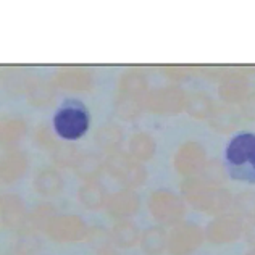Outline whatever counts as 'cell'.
<instances>
[{
	"label": "cell",
	"mask_w": 255,
	"mask_h": 255,
	"mask_svg": "<svg viewBox=\"0 0 255 255\" xmlns=\"http://www.w3.org/2000/svg\"><path fill=\"white\" fill-rule=\"evenodd\" d=\"M228 173L234 179L255 184V134L241 132L226 145Z\"/></svg>",
	"instance_id": "cell-1"
},
{
	"label": "cell",
	"mask_w": 255,
	"mask_h": 255,
	"mask_svg": "<svg viewBox=\"0 0 255 255\" xmlns=\"http://www.w3.org/2000/svg\"><path fill=\"white\" fill-rule=\"evenodd\" d=\"M181 189H183V194L187 202L192 204L200 212L210 215L223 213L233 202L228 191L218 189V187L213 186H207L200 179L189 178L186 183H183Z\"/></svg>",
	"instance_id": "cell-2"
},
{
	"label": "cell",
	"mask_w": 255,
	"mask_h": 255,
	"mask_svg": "<svg viewBox=\"0 0 255 255\" xmlns=\"http://www.w3.org/2000/svg\"><path fill=\"white\" fill-rule=\"evenodd\" d=\"M89 128V115L84 105L70 100L60 107L53 117V129L57 136L65 140H76L83 137Z\"/></svg>",
	"instance_id": "cell-3"
},
{
	"label": "cell",
	"mask_w": 255,
	"mask_h": 255,
	"mask_svg": "<svg viewBox=\"0 0 255 255\" xmlns=\"http://www.w3.org/2000/svg\"><path fill=\"white\" fill-rule=\"evenodd\" d=\"M186 97V92L178 86L158 87L147 92L144 107L155 115H178L184 110Z\"/></svg>",
	"instance_id": "cell-4"
},
{
	"label": "cell",
	"mask_w": 255,
	"mask_h": 255,
	"mask_svg": "<svg viewBox=\"0 0 255 255\" xmlns=\"http://www.w3.org/2000/svg\"><path fill=\"white\" fill-rule=\"evenodd\" d=\"M149 210L160 223L174 225L183 218L184 204L176 194L170 191H157L149 199Z\"/></svg>",
	"instance_id": "cell-5"
},
{
	"label": "cell",
	"mask_w": 255,
	"mask_h": 255,
	"mask_svg": "<svg viewBox=\"0 0 255 255\" xmlns=\"http://www.w3.org/2000/svg\"><path fill=\"white\" fill-rule=\"evenodd\" d=\"M204 233L194 223H179L168 236V251L171 255H191L202 244Z\"/></svg>",
	"instance_id": "cell-6"
},
{
	"label": "cell",
	"mask_w": 255,
	"mask_h": 255,
	"mask_svg": "<svg viewBox=\"0 0 255 255\" xmlns=\"http://www.w3.org/2000/svg\"><path fill=\"white\" fill-rule=\"evenodd\" d=\"M244 228L238 215H220L209 223L205 236L212 244H231L243 236Z\"/></svg>",
	"instance_id": "cell-7"
},
{
	"label": "cell",
	"mask_w": 255,
	"mask_h": 255,
	"mask_svg": "<svg viewBox=\"0 0 255 255\" xmlns=\"http://www.w3.org/2000/svg\"><path fill=\"white\" fill-rule=\"evenodd\" d=\"M107 170L129 187H137L145 181L144 166L136 163L125 153H113L107 160Z\"/></svg>",
	"instance_id": "cell-8"
},
{
	"label": "cell",
	"mask_w": 255,
	"mask_h": 255,
	"mask_svg": "<svg viewBox=\"0 0 255 255\" xmlns=\"http://www.w3.org/2000/svg\"><path fill=\"white\" fill-rule=\"evenodd\" d=\"M205 165V149L196 140H187L176 150L174 168L183 176H192Z\"/></svg>",
	"instance_id": "cell-9"
},
{
	"label": "cell",
	"mask_w": 255,
	"mask_h": 255,
	"mask_svg": "<svg viewBox=\"0 0 255 255\" xmlns=\"http://www.w3.org/2000/svg\"><path fill=\"white\" fill-rule=\"evenodd\" d=\"M49 233L57 241H79L84 236L86 226L76 217H62L49 225Z\"/></svg>",
	"instance_id": "cell-10"
},
{
	"label": "cell",
	"mask_w": 255,
	"mask_h": 255,
	"mask_svg": "<svg viewBox=\"0 0 255 255\" xmlns=\"http://www.w3.org/2000/svg\"><path fill=\"white\" fill-rule=\"evenodd\" d=\"M55 84L68 91H89L92 86L91 71L84 68H63L55 75Z\"/></svg>",
	"instance_id": "cell-11"
},
{
	"label": "cell",
	"mask_w": 255,
	"mask_h": 255,
	"mask_svg": "<svg viewBox=\"0 0 255 255\" xmlns=\"http://www.w3.org/2000/svg\"><path fill=\"white\" fill-rule=\"evenodd\" d=\"M249 83L247 79L241 75H233L228 76L226 79L220 83L218 87V96L228 105L241 104L243 100L249 96Z\"/></svg>",
	"instance_id": "cell-12"
},
{
	"label": "cell",
	"mask_w": 255,
	"mask_h": 255,
	"mask_svg": "<svg viewBox=\"0 0 255 255\" xmlns=\"http://www.w3.org/2000/svg\"><path fill=\"white\" fill-rule=\"evenodd\" d=\"M241 120H243V117H241L239 110L233 109L230 105V107H218V109H215L212 117L209 118V123L213 131L228 134L238 129Z\"/></svg>",
	"instance_id": "cell-13"
},
{
	"label": "cell",
	"mask_w": 255,
	"mask_h": 255,
	"mask_svg": "<svg viewBox=\"0 0 255 255\" xmlns=\"http://www.w3.org/2000/svg\"><path fill=\"white\" fill-rule=\"evenodd\" d=\"M118 96L145 99L147 96V79L139 70H129L120 79Z\"/></svg>",
	"instance_id": "cell-14"
},
{
	"label": "cell",
	"mask_w": 255,
	"mask_h": 255,
	"mask_svg": "<svg viewBox=\"0 0 255 255\" xmlns=\"http://www.w3.org/2000/svg\"><path fill=\"white\" fill-rule=\"evenodd\" d=\"M184 110L187 115L196 120H209L215 110L213 100L207 92H192L186 97Z\"/></svg>",
	"instance_id": "cell-15"
},
{
	"label": "cell",
	"mask_w": 255,
	"mask_h": 255,
	"mask_svg": "<svg viewBox=\"0 0 255 255\" xmlns=\"http://www.w3.org/2000/svg\"><path fill=\"white\" fill-rule=\"evenodd\" d=\"M140 247L149 255H160L168 247V236L166 231L160 226L147 228L140 238Z\"/></svg>",
	"instance_id": "cell-16"
},
{
	"label": "cell",
	"mask_w": 255,
	"mask_h": 255,
	"mask_svg": "<svg viewBox=\"0 0 255 255\" xmlns=\"http://www.w3.org/2000/svg\"><path fill=\"white\" fill-rule=\"evenodd\" d=\"M137 209H139V197L132 191L118 192L109 202V212L117 218L132 215Z\"/></svg>",
	"instance_id": "cell-17"
},
{
	"label": "cell",
	"mask_w": 255,
	"mask_h": 255,
	"mask_svg": "<svg viewBox=\"0 0 255 255\" xmlns=\"http://www.w3.org/2000/svg\"><path fill=\"white\" fill-rule=\"evenodd\" d=\"M155 150H157L155 139L147 132H136L129 140L131 155L137 160H142V162L150 160L155 155Z\"/></svg>",
	"instance_id": "cell-18"
},
{
	"label": "cell",
	"mask_w": 255,
	"mask_h": 255,
	"mask_svg": "<svg viewBox=\"0 0 255 255\" xmlns=\"http://www.w3.org/2000/svg\"><path fill=\"white\" fill-rule=\"evenodd\" d=\"M145 109L144 99L136 97H126V96H117L115 100V113L122 120H134L140 115V112Z\"/></svg>",
	"instance_id": "cell-19"
},
{
	"label": "cell",
	"mask_w": 255,
	"mask_h": 255,
	"mask_svg": "<svg viewBox=\"0 0 255 255\" xmlns=\"http://www.w3.org/2000/svg\"><path fill=\"white\" fill-rule=\"evenodd\" d=\"M53 96H55V87L44 81H32L26 87V97H28L29 104L36 107L50 104Z\"/></svg>",
	"instance_id": "cell-20"
},
{
	"label": "cell",
	"mask_w": 255,
	"mask_h": 255,
	"mask_svg": "<svg viewBox=\"0 0 255 255\" xmlns=\"http://www.w3.org/2000/svg\"><path fill=\"white\" fill-rule=\"evenodd\" d=\"M123 140V131L117 125H104L96 132V142L105 150H115Z\"/></svg>",
	"instance_id": "cell-21"
},
{
	"label": "cell",
	"mask_w": 255,
	"mask_h": 255,
	"mask_svg": "<svg viewBox=\"0 0 255 255\" xmlns=\"http://www.w3.org/2000/svg\"><path fill=\"white\" fill-rule=\"evenodd\" d=\"M113 241L120 247H132L139 241V230L129 221H123L113 228Z\"/></svg>",
	"instance_id": "cell-22"
},
{
	"label": "cell",
	"mask_w": 255,
	"mask_h": 255,
	"mask_svg": "<svg viewBox=\"0 0 255 255\" xmlns=\"http://www.w3.org/2000/svg\"><path fill=\"white\" fill-rule=\"evenodd\" d=\"M34 186L41 194L53 196V194H57L60 189H62V178H60V174L55 171L45 170L37 176Z\"/></svg>",
	"instance_id": "cell-23"
},
{
	"label": "cell",
	"mask_w": 255,
	"mask_h": 255,
	"mask_svg": "<svg viewBox=\"0 0 255 255\" xmlns=\"http://www.w3.org/2000/svg\"><path fill=\"white\" fill-rule=\"evenodd\" d=\"M200 174V181L205 183L207 186H213L217 187L226 179V170L225 166L220 162H209L202 166V170L199 171Z\"/></svg>",
	"instance_id": "cell-24"
},
{
	"label": "cell",
	"mask_w": 255,
	"mask_h": 255,
	"mask_svg": "<svg viewBox=\"0 0 255 255\" xmlns=\"http://www.w3.org/2000/svg\"><path fill=\"white\" fill-rule=\"evenodd\" d=\"M26 170V158L21 153H11L2 163V176L5 181H15Z\"/></svg>",
	"instance_id": "cell-25"
},
{
	"label": "cell",
	"mask_w": 255,
	"mask_h": 255,
	"mask_svg": "<svg viewBox=\"0 0 255 255\" xmlns=\"http://www.w3.org/2000/svg\"><path fill=\"white\" fill-rule=\"evenodd\" d=\"M79 197H81V202L86 207H89V209H99L105 202V191L102 186H99L96 183H89L81 189Z\"/></svg>",
	"instance_id": "cell-26"
},
{
	"label": "cell",
	"mask_w": 255,
	"mask_h": 255,
	"mask_svg": "<svg viewBox=\"0 0 255 255\" xmlns=\"http://www.w3.org/2000/svg\"><path fill=\"white\" fill-rule=\"evenodd\" d=\"M234 210L238 217L246 220H255V192H243L234 199L233 202Z\"/></svg>",
	"instance_id": "cell-27"
},
{
	"label": "cell",
	"mask_w": 255,
	"mask_h": 255,
	"mask_svg": "<svg viewBox=\"0 0 255 255\" xmlns=\"http://www.w3.org/2000/svg\"><path fill=\"white\" fill-rule=\"evenodd\" d=\"M76 173L84 179H92L96 178L100 168H102V163L96 155H83L81 158L76 160Z\"/></svg>",
	"instance_id": "cell-28"
},
{
	"label": "cell",
	"mask_w": 255,
	"mask_h": 255,
	"mask_svg": "<svg viewBox=\"0 0 255 255\" xmlns=\"http://www.w3.org/2000/svg\"><path fill=\"white\" fill-rule=\"evenodd\" d=\"M3 220L8 226H15L23 220V207L16 197L3 199Z\"/></svg>",
	"instance_id": "cell-29"
},
{
	"label": "cell",
	"mask_w": 255,
	"mask_h": 255,
	"mask_svg": "<svg viewBox=\"0 0 255 255\" xmlns=\"http://www.w3.org/2000/svg\"><path fill=\"white\" fill-rule=\"evenodd\" d=\"M26 132V125L21 120L11 118L6 120L2 123V139L3 142H13V140H18L19 137H23Z\"/></svg>",
	"instance_id": "cell-30"
},
{
	"label": "cell",
	"mask_w": 255,
	"mask_h": 255,
	"mask_svg": "<svg viewBox=\"0 0 255 255\" xmlns=\"http://www.w3.org/2000/svg\"><path fill=\"white\" fill-rule=\"evenodd\" d=\"M239 113L244 120L255 122V94H249L239 107Z\"/></svg>",
	"instance_id": "cell-31"
},
{
	"label": "cell",
	"mask_w": 255,
	"mask_h": 255,
	"mask_svg": "<svg viewBox=\"0 0 255 255\" xmlns=\"http://www.w3.org/2000/svg\"><path fill=\"white\" fill-rule=\"evenodd\" d=\"M76 157V149L71 145H62L60 149L55 152V160L58 163L66 165V163H71L73 160Z\"/></svg>",
	"instance_id": "cell-32"
},
{
	"label": "cell",
	"mask_w": 255,
	"mask_h": 255,
	"mask_svg": "<svg viewBox=\"0 0 255 255\" xmlns=\"http://www.w3.org/2000/svg\"><path fill=\"white\" fill-rule=\"evenodd\" d=\"M244 234H246V239L249 241V244L255 246V220H252L251 223L244 228Z\"/></svg>",
	"instance_id": "cell-33"
},
{
	"label": "cell",
	"mask_w": 255,
	"mask_h": 255,
	"mask_svg": "<svg viewBox=\"0 0 255 255\" xmlns=\"http://www.w3.org/2000/svg\"><path fill=\"white\" fill-rule=\"evenodd\" d=\"M166 76L171 78V79H181L184 78V70L183 68H176V66H168V68L165 70Z\"/></svg>",
	"instance_id": "cell-34"
},
{
	"label": "cell",
	"mask_w": 255,
	"mask_h": 255,
	"mask_svg": "<svg viewBox=\"0 0 255 255\" xmlns=\"http://www.w3.org/2000/svg\"><path fill=\"white\" fill-rule=\"evenodd\" d=\"M247 255H255V249H254V251H251V252L247 254Z\"/></svg>",
	"instance_id": "cell-35"
}]
</instances>
